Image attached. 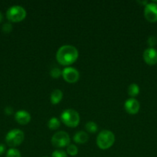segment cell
<instances>
[{
    "label": "cell",
    "mask_w": 157,
    "mask_h": 157,
    "mask_svg": "<svg viewBox=\"0 0 157 157\" xmlns=\"http://www.w3.org/2000/svg\"><path fill=\"white\" fill-rule=\"evenodd\" d=\"M56 60L61 65L69 66L75 63L78 58L77 48L70 44L61 46L56 52Z\"/></svg>",
    "instance_id": "cell-1"
},
{
    "label": "cell",
    "mask_w": 157,
    "mask_h": 157,
    "mask_svg": "<svg viewBox=\"0 0 157 157\" xmlns=\"http://www.w3.org/2000/svg\"><path fill=\"white\" fill-rule=\"evenodd\" d=\"M115 140V136L109 130H102L96 137V144L101 150H108L112 147Z\"/></svg>",
    "instance_id": "cell-2"
},
{
    "label": "cell",
    "mask_w": 157,
    "mask_h": 157,
    "mask_svg": "<svg viewBox=\"0 0 157 157\" xmlns=\"http://www.w3.org/2000/svg\"><path fill=\"white\" fill-rule=\"evenodd\" d=\"M60 118L62 123H63L66 127L71 128L76 127L80 123L79 113L73 109H66L63 110Z\"/></svg>",
    "instance_id": "cell-3"
},
{
    "label": "cell",
    "mask_w": 157,
    "mask_h": 157,
    "mask_svg": "<svg viewBox=\"0 0 157 157\" xmlns=\"http://www.w3.org/2000/svg\"><path fill=\"white\" fill-rule=\"evenodd\" d=\"M26 17V11L21 6H12L6 12V18L11 22H19Z\"/></svg>",
    "instance_id": "cell-4"
},
{
    "label": "cell",
    "mask_w": 157,
    "mask_h": 157,
    "mask_svg": "<svg viewBox=\"0 0 157 157\" xmlns=\"http://www.w3.org/2000/svg\"><path fill=\"white\" fill-rule=\"evenodd\" d=\"M24 132L18 129H13L7 133L6 136V141L8 146L13 148L18 147L24 141Z\"/></svg>",
    "instance_id": "cell-5"
},
{
    "label": "cell",
    "mask_w": 157,
    "mask_h": 157,
    "mask_svg": "<svg viewBox=\"0 0 157 157\" xmlns=\"http://www.w3.org/2000/svg\"><path fill=\"white\" fill-rule=\"evenodd\" d=\"M51 143L56 148L67 147L70 144V136L66 132L58 131L52 136Z\"/></svg>",
    "instance_id": "cell-6"
},
{
    "label": "cell",
    "mask_w": 157,
    "mask_h": 157,
    "mask_svg": "<svg viewBox=\"0 0 157 157\" xmlns=\"http://www.w3.org/2000/svg\"><path fill=\"white\" fill-rule=\"evenodd\" d=\"M63 79L68 83H75L79 79V72L77 69L72 67H66L62 71Z\"/></svg>",
    "instance_id": "cell-7"
},
{
    "label": "cell",
    "mask_w": 157,
    "mask_h": 157,
    "mask_svg": "<svg viewBox=\"0 0 157 157\" xmlns=\"http://www.w3.org/2000/svg\"><path fill=\"white\" fill-rule=\"evenodd\" d=\"M144 17L149 22L157 21V3L151 2L145 6Z\"/></svg>",
    "instance_id": "cell-8"
},
{
    "label": "cell",
    "mask_w": 157,
    "mask_h": 157,
    "mask_svg": "<svg viewBox=\"0 0 157 157\" xmlns=\"http://www.w3.org/2000/svg\"><path fill=\"white\" fill-rule=\"evenodd\" d=\"M143 60L149 65L157 64V50L154 48H148L143 52Z\"/></svg>",
    "instance_id": "cell-9"
},
{
    "label": "cell",
    "mask_w": 157,
    "mask_h": 157,
    "mask_svg": "<svg viewBox=\"0 0 157 157\" xmlns=\"http://www.w3.org/2000/svg\"><path fill=\"white\" fill-rule=\"evenodd\" d=\"M124 108L129 114H135L139 111L140 104L135 98H129L125 101Z\"/></svg>",
    "instance_id": "cell-10"
},
{
    "label": "cell",
    "mask_w": 157,
    "mask_h": 157,
    "mask_svg": "<svg viewBox=\"0 0 157 157\" xmlns=\"http://www.w3.org/2000/svg\"><path fill=\"white\" fill-rule=\"evenodd\" d=\"M15 120L21 125H26L31 121V114L25 110H20L15 113Z\"/></svg>",
    "instance_id": "cell-11"
},
{
    "label": "cell",
    "mask_w": 157,
    "mask_h": 157,
    "mask_svg": "<svg viewBox=\"0 0 157 157\" xmlns=\"http://www.w3.org/2000/svg\"><path fill=\"white\" fill-rule=\"evenodd\" d=\"M89 140V135L85 131H78L73 136V141L75 144H83Z\"/></svg>",
    "instance_id": "cell-12"
},
{
    "label": "cell",
    "mask_w": 157,
    "mask_h": 157,
    "mask_svg": "<svg viewBox=\"0 0 157 157\" xmlns=\"http://www.w3.org/2000/svg\"><path fill=\"white\" fill-rule=\"evenodd\" d=\"M62 91L59 89H55V90H52V94L50 95V101L52 104L55 105V104H58L62 101Z\"/></svg>",
    "instance_id": "cell-13"
},
{
    "label": "cell",
    "mask_w": 157,
    "mask_h": 157,
    "mask_svg": "<svg viewBox=\"0 0 157 157\" xmlns=\"http://www.w3.org/2000/svg\"><path fill=\"white\" fill-rule=\"evenodd\" d=\"M139 94V87L137 84L132 83L128 87V94L131 97V98H134Z\"/></svg>",
    "instance_id": "cell-14"
},
{
    "label": "cell",
    "mask_w": 157,
    "mask_h": 157,
    "mask_svg": "<svg viewBox=\"0 0 157 157\" xmlns=\"http://www.w3.org/2000/svg\"><path fill=\"white\" fill-rule=\"evenodd\" d=\"M60 121L57 117H52L49 119V122H48V127H49L50 130H57L58 127H60Z\"/></svg>",
    "instance_id": "cell-15"
},
{
    "label": "cell",
    "mask_w": 157,
    "mask_h": 157,
    "mask_svg": "<svg viewBox=\"0 0 157 157\" xmlns=\"http://www.w3.org/2000/svg\"><path fill=\"white\" fill-rule=\"evenodd\" d=\"M85 127H86V130H87L89 133H95V132H97L99 128L98 125H97L94 121H89V122H87L86 123V126H85Z\"/></svg>",
    "instance_id": "cell-16"
},
{
    "label": "cell",
    "mask_w": 157,
    "mask_h": 157,
    "mask_svg": "<svg viewBox=\"0 0 157 157\" xmlns=\"http://www.w3.org/2000/svg\"><path fill=\"white\" fill-rule=\"evenodd\" d=\"M66 153L71 156H75L78 154V149L75 144H69L66 149Z\"/></svg>",
    "instance_id": "cell-17"
},
{
    "label": "cell",
    "mask_w": 157,
    "mask_h": 157,
    "mask_svg": "<svg viewBox=\"0 0 157 157\" xmlns=\"http://www.w3.org/2000/svg\"><path fill=\"white\" fill-rule=\"evenodd\" d=\"M6 157H22L21 153L15 148H10L6 152Z\"/></svg>",
    "instance_id": "cell-18"
},
{
    "label": "cell",
    "mask_w": 157,
    "mask_h": 157,
    "mask_svg": "<svg viewBox=\"0 0 157 157\" xmlns=\"http://www.w3.org/2000/svg\"><path fill=\"white\" fill-rule=\"evenodd\" d=\"M49 74H50V76L52 77V78H55V79H57V78H59L60 76H62V71L61 69L58 68V67H52V68L51 69Z\"/></svg>",
    "instance_id": "cell-19"
},
{
    "label": "cell",
    "mask_w": 157,
    "mask_h": 157,
    "mask_svg": "<svg viewBox=\"0 0 157 157\" xmlns=\"http://www.w3.org/2000/svg\"><path fill=\"white\" fill-rule=\"evenodd\" d=\"M52 157H67V153L62 150H55L52 152Z\"/></svg>",
    "instance_id": "cell-20"
},
{
    "label": "cell",
    "mask_w": 157,
    "mask_h": 157,
    "mask_svg": "<svg viewBox=\"0 0 157 157\" xmlns=\"http://www.w3.org/2000/svg\"><path fill=\"white\" fill-rule=\"evenodd\" d=\"M157 42V38H155V36L153 35H151L147 39V43H148V45L149 46V48H154V46L156 44Z\"/></svg>",
    "instance_id": "cell-21"
},
{
    "label": "cell",
    "mask_w": 157,
    "mask_h": 157,
    "mask_svg": "<svg viewBox=\"0 0 157 157\" xmlns=\"http://www.w3.org/2000/svg\"><path fill=\"white\" fill-rule=\"evenodd\" d=\"M2 29L3 32L5 33H9V32H12V25L10 22H6L5 23L4 25L2 27Z\"/></svg>",
    "instance_id": "cell-22"
},
{
    "label": "cell",
    "mask_w": 157,
    "mask_h": 157,
    "mask_svg": "<svg viewBox=\"0 0 157 157\" xmlns=\"http://www.w3.org/2000/svg\"><path fill=\"white\" fill-rule=\"evenodd\" d=\"M4 112L6 115H11L13 113V108L11 107H6L5 108Z\"/></svg>",
    "instance_id": "cell-23"
},
{
    "label": "cell",
    "mask_w": 157,
    "mask_h": 157,
    "mask_svg": "<svg viewBox=\"0 0 157 157\" xmlns=\"http://www.w3.org/2000/svg\"><path fill=\"white\" fill-rule=\"evenodd\" d=\"M6 152V147L3 144H0V156Z\"/></svg>",
    "instance_id": "cell-24"
},
{
    "label": "cell",
    "mask_w": 157,
    "mask_h": 157,
    "mask_svg": "<svg viewBox=\"0 0 157 157\" xmlns=\"http://www.w3.org/2000/svg\"><path fill=\"white\" fill-rule=\"evenodd\" d=\"M2 19H3V15H2V12H0V22H1V21H2Z\"/></svg>",
    "instance_id": "cell-25"
},
{
    "label": "cell",
    "mask_w": 157,
    "mask_h": 157,
    "mask_svg": "<svg viewBox=\"0 0 157 157\" xmlns=\"http://www.w3.org/2000/svg\"><path fill=\"white\" fill-rule=\"evenodd\" d=\"M44 157H47V156H44Z\"/></svg>",
    "instance_id": "cell-26"
}]
</instances>
